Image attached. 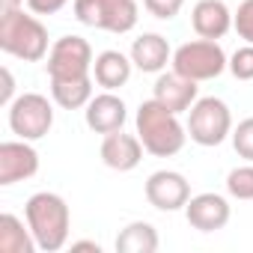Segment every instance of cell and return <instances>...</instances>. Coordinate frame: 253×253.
<instances>
[{"label":"cell","instance_id":"obj_25","mask_svg":"<svg viewBox=\"0 0 253 253\" xmlns=\"http://www.w3.org/2000/svg\"><path fill=\"white\" fill-rule=\"evenodd\" d=\"M143 6L149 9V15H155L161 21H170V18H176L182 12L185 0H143Z\"/></svg>","mask_w":253,"mask_h":253},{"label":"cell","instance_id":"obj_19","mask_svg":"<svg viewBox=\"0 0 253 253\" xmlns=\"http://www.w3.org/2000/svg\"><path fill=\"white\" fill-rule=\"evenodd\" d=\"M27 229L15 214H9V211L0 214V250L3 253H33L39 244H36L33 232H27Z\"/></svg>","mask_w":253,"mask_h":253},{"label":"cell","instance_id":"obj_15","mask_svg":"<svg viewBox=\"0 0 253 253\" xmlns=\"http://www.w3.org/2000/svg\"><path fill=\"white\" fill-rule=\"evenodd\" d=\"M191 24L200 39H223L232 27V12L223 0H200L191 12Z\"/></svg>","mask_w":253,"mask_h":253},{"label":"cell","instance_id":"obj_6","mask_svg":"<svg viewBox=\"0 0 253 253\" xmlns=\"http://www.w3.org/2000/svg\"><path fill=\"white\" fill-rule=\"evenodd\" d=\"M226 54L214 39H197V42H185L176 48L173 54V72H179L182 78L191 81H214L217 75H223L226 69Z\"/></svg>","mask_w":253,"mask_h":253},{"label":"cell","instance_id":"obj_16","mask_svg":"<svg viewBox=\"0 0 253 253\" xmlns=\"http://www.w3.org/2000/svg\"><path fill=\"white\" fill-rule=\"evenodd\" d=\"M170 57H173L170 54V45H167V39L161 33H143L131 45V63L140 72H146V75H158L167 66Z\"/></svg>","mask_w":253,"mask_h":253},{"label":"cell","instance_id":"obj_28","mask_svg":"<svg viewBox=\"0 0 253 253\" xmlns=\"http://www.w3.org/2000/svg\"><path fill=\"white\" fill-rule=\"evenodd\" d=\"M24 0H0V12H9V9H21Z\"/></svg>","mask_w":253,"mask_h":253},{"label":"cell","instance_id":"obj_29","mask_svg":"<svg viewBox=\"0 0 253 253\" xmlns=\"http://www.w3.org/2000/svg\"><path fill=\"white\" fill-rule=\"evenodd\" d=\"M72 250H95V253H98L101 247H98L95 241H75V244H72Z\"/></svg>","mask_w":253,"mask_h":253},{"label":"cell","instance_id":"obj_11","mask_svg":"<svg viewBox=\"0 0 253 253\" xmlns=\"http://www.w3.org/2000/svg\"><path fill=\"white\" fill-rule=\"evenodd\" d=\"M229 214H232V209H229L226 197L211 194V191L191 197L188 206H185L188 223H191L194 229H200V232H217V229H223V226L229 223Z\"/></svg>","mask_w":253,"mask_h":253},{"label":"cell","instance_id":"obj_24","mask_svg":"<svg viewBox=\"0 0 253 253\" xmlns=\"http://www.w3.org/2000/svg\"><path fill=\"white\" fill-rule=\"evenodd\" d=\"M229 72L238 78V81H253V45H244L232 54L229 60Z\"/></svg>","mask_w":253,"mask_h":253},{"label":"cell","instance_id":"obj_8","mask_svg":"<svg viewBox=\"0 0 253 253\" xmlns=\"http://www.w3.org/2000/svg\"><path fill=\"white\" fill-rule=\"evenodd\" d=\"M92 48L84 36H63L48 51V78L51 81H75L89 78L92 72Z\"/></svg>","mask_w":253,"mask_h":253},{"label":"cell","instance_id":"obj_21","mask_svg":"<svg viewBox=\"0 0 253 253\" xmlns=\"http://www.w3.org/2000/svg\"><path fill=\"white\" fill-rule=\"evenodd\" d=\"M226 191H229V197H235V200H253V161L244 164V167L229 170V176H226Z\"/></svg>","mask_w":253,"mask_h":253},{"label":"cell","instance_id":"obj_20","mask_svg":"<svg viewBox=\"0 0 253 253\" xmlns=\"http://www.w3.org/2000/svg\"><path fill=\"white\" fill-rule=\"evenodd\" d=\"M51 95L60 107L78 110L92 101V78H75V81H51Z\"/></svg>","mask_w":253,"mask_h":253},{"label":"cell","instance_id":"obj_3","mask_svg":"<svg viewBox=\"0 0 253 253\" xmlns=\"http://www.w3.org/2000/svg\"><path fill=\"white\" fill-rule=\"evenodd\" d=\"M0 48L24 63H39L48 54V30L24 9L0 12Z\"/></svg>","mask_w":253,"mask_h":253},{"label":"cell","instance_id":"obj_12","mask_svg":"<svg viewBox=\"0 0 253 253\" xmlns=\"http://www.w3.org/2000/svg\"><path fill=\"white\" fill-rule=\"evenodd\" d=\"M101 161L110 170H119V173L134 170L143 161V143H140V137L125 134L122 128L113 131V134H104V140H101Z\"/></svg>","mask_w":253,"mask_h":253},{"label":"cell","instance_id":"obj_9","mask_svg":"<svg viewBox=\"0 0 253 253\" xmlns=\"http://www.w3.org/2000/svg\"><path fill=\"white\" fill-rule=\"evenodd\" d=\"M146 200L158 211H179L191 200V185L176 170H158L146 179Z\"/></svg>","mask_w":253,"mask_h":253},{"label":"cell","instance_id":"obj_5","mask_svg":"<svg viewBox=\"0 0 253 253\" xmlns=\"http://www.w3.org/2000/svg\"><path fill=\"white\" fill-rule=\"evenodd\" d=\"M75 18L107 33H128L137 27L140 9L134 0H75Z\"/></svg>","mask_w":253,"mask_h":253},{"label":"cell","instance_id":"obj_26","mask_svg":"<svg viewBox=\"0 0 253 253\" xmlns=\"http://www.w3.org/2000/svg\"><path fill=\"white\" fill-rule=\"evenodd\" d=\"M66 3H69V0H27L30 12H36V15H54V12H60Z\"/></svg>","mask_w":253,"mask_h":253},{"label":"cell","instance_id":"obj_13","mask_svg":"<svg viewBox=\"0 0 253 253\" xmlns=\"http://www.w3.org/2000/svg\"><path fill=\"white\" fill-rule=\"evenodd\" d=\"M125 119H128V110H125V101L119 95H113L110 89L101 95H92V101L86 104V125L95 134H113L119 131Z\"/></svg>","mask_w":253,"mask_h":253},{"label":"cell","instance_id":"obj_17","mask_svg":"<svg viewBox=\"0 0 253 253\" xmlns=\"http://www.w3.org/2000/svg\"><path fill=\"white\" fill-rule=\"evenodd\" d=\"M131 66H134V63L125 57L122 51H101V54L95 57V63H92L95 84L113 92V89H119V86L128 84V78H131Z\"/></svg>","mask_w":253,"mask_h":253},{"label":"cell","instance_id":"obj_22","mask_svg":"<svg viewBox=\"0 0 253 253\" xmlns=\"http://www.w3.org/2000/svg\"><path fill=\"white\" fill-rule=\"evenodd\" d=\"M232 146L244 161H253V116L241 119L232 128Z\"/></svg>","mask_w":253,"mask_h":253},{"label":"cell","instance_id":"obj_2","mask_svg":"<svg viewBox=\"0 0 253 253\" xmlns=\"http://www.w3.org/2000/svg\"><path fill=\"white\" fill-rule=\"evenodd\" d=\"M24 214H27V226H30L39 250L57 253L66 247L72 214H69V206L60 194H51V191L33 194L24 206Z\"/></svg>","mask_w":253,"mask_h":253},{"label":"cell","instance_id":"obj_4","mask_svg":"<svg viewBox=\"0 0 253 253\" xmlns=\"http://www.w3.org/2000/svg\"><path fill=\"white\" fill-rule=\"evenodd\" d=\"M188 134L200 146H220L232 134V113L223 98L206 95L191 104L188 116Z\"/></svg>","mask_w":253,"mask_h":253},{"label":"cell","instance_id":"obj_27","mask_svg":"<svg viewBox=\"0 0 253 253\" xmlns=\"http://www.w3.org/2000/svg\"><path fill=\"white\" fill-rule=\"evenodd\" d=\"M0 75H3V89H0V101L9 107V104L15 101V98H12V92H15V81H12V72H9L6 66L0 69Z\"/></svg>","mask_w":253,"mask_h":253},{"label":"cell","instance_id":"obj_23","mask_svg":"<svg viewBox=\"0 0 253 253\" xmlns=\"http://www.w3.org/2000/svg\"><path fill=\"white\" fill-rule=\"evenodd\" d=\"M232 27H235V33H238L247 45H253V0L238 3V12L232 15Z\"/></svg>","mask_w":253,"mask_h":253},{"label":"cell","instance_id":"obj_10","mask_svg":"<svg viewBox=\"0 0 253 253\" xmlns=\"http://www.w3.org/2000/svg\"><path fill=\"white\" fill-rule=\"evenodd\" d=\"M39 170V152L30 140H6L0 143V185H15Z\"/></svg>","mask_w":253,"mask_h":253},{"label":"cell","instance_id":"obj_1","mask_svg":"<svg viewBox=\"0 0 253 253\" xmlns=\"http://www.w3.org/2000/svg\"><path fill=\"white\" fill-rule=\"evenodd\" d=\"M137 137L143 143V149L155 158H170L176 152H182L188 134L185 125L179 122V113L167 110L158 98H149L137 107Z\"/></svg>","mask_w":253,"mask_h":253},{"label":"cell","instance_id":"obj_14","mask_svg":"<svg viewBox=\"0 0 253 253\" xmlns=\"http://www.w3.org/2000/svg\"><path fill=\"white\" fill-rule=\"evenodd\" d=\"M152 98H158L167 110L182 113V110H191V104L200 98V86H197V81L182 78L179 72H170V75H158Z\"/></svg>","mask_w":253,"mask_h":253},{"label":"cell","instance_id":"obj_7","mask_svg":"<svg viewBox=\"0 0 253 253\" xmlns=\"http://www.w3.org/2000/svg\"><path fill=\"white\" fill-rule=\"evenodd\" d=\"M54 125V107L39 92H24L9 104V128L21 140H42Z\"/></svg>","mask_w":253,"mask_h":253},{"label":"cell","instance_id":"obj_18","mask_svg":"<svg viewBox=\"0 0 253 253\" xmlns=\"http://www.w3.org/2000/svg\"><path fill=\"white\" fill-rule=\"evenodd\" d=\"M116 250L119 253H155L158 250V229L146 220H134L116 235Z\"/></svg>","mask_w":253,"mask_h":253}]
</instances>
